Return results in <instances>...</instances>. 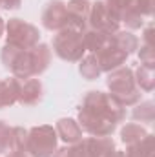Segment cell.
<instances>
[{"instance_id": "obj_23", "label": "cell", "mask_w": 155, "mask_h": 157, "mask_svg": "<svg viewBox=\"0 0 155 157\" xmlns=\"http://www.w3.org/2000/svg\"><path fill=\"white\" fill-rule=\"evenodd\" d=\"M9 150H13V126L0 121V154H7Z\"/></svg>"}, {"instance_id": "obj_7", "label": "cell", "mask_w": 155, "mask_h": 157, "mask_svg": "<svg viewBox=\"0 0 155 157\" xmlns=\"http://www.w3.org/2000/svg\"><path fill=\"white\" fill-rule=\"evenodd\" d=\"M53 51L59 59L66 62H78L86 55V44L82 31L64 28L53 37Z\"/></svg>"}, {"instance_id": "obj_18", "label": "cell", "mask_w": 155, "mask_h": 157, "mask_svg": "<svg viewBox=\"0 0 155 157\" xmlns=\"http://www.w3.org/2000/svg\"><path fill=\"white\" fill-rule=\"evenodd\" d=\"M133 77H135V84L141 91H153L155 88V75H153V68H148V66H139L135 71H133Z\"/></svg>"}, {"instance_id": "obj_4", "label": "cell", "mask_w": 155, "mask_h": 157, "mask_svg": "<svg viewBox=\"0 0 155 157\" xmlns=\"http://www.w3.org/2000/svg\"><path fill=\"white\" fill-rule=\"evenodd\" d=\"M106 86L110 90V95H113L122 106H135L137 102H141L142 93L135 84L133 70L128 66H120L110 71L106 78Z\"/></svg>"}, {"instance_id": "obj_6", "label": "cell", "mask_w": 155, "mask_h": 157, "mask_svg": "<svg viewBox=\"0 0 155 157\" xmlns=\"http://www.w3.org/2000/svg\"><path fill=\"white\" fill-rule=\"evenodd\" d=\"M57 148H59V135L53 126L42 124L28 130L26 154L29 157H51Z\"/></svg>"}, {"instance_id": "obj_24", "label": "cell", "mask_w": 155, "mask_h": 157, "mask_svg": "<svg viewBox=\"0 0 155 157\" xmlns=\"http://www.w3.org/2000/svg\"><path fill=\"white\" fill-rule=\"evenodd\" d=\"M26 139H28V128L13 126V150L26 152Z\"/></svg>"}, {"instance_id": "obj_22", "label": "cell", "mask_w": 155, "mask_h": 157, "mask_svg": "<svg viewBox=\"0 0 155 157\" xmlns=\"http://www.w3.org/2000/svg\"><path fill=\"white\" fill-rule=\"evenodd\" d=\"M153 102L152 101H144V102H137L135 108H133V113L131 117L135 121H141V122H153Z\"/></svg>"}, {"instance_id": "obj_3", "label": "cell", "mask_w": 155, "mask_h": 157, "mask_svg": "<svg viewBox=\"0 0 155 157\" xmlns=\"http://www.w3.org/2000/svg\"><path fill=\"white\" fill-rule=\"evenodd\" d=\"M117 20L128 29H141L153 13V0H102Z\"/></svg>"}, {"instance_id": "obj_27", "label": "cell", "mask_w": 155, "mask_h": 157, "mask_svg": "<svg viewBox=\"0 0 155 157\" xmlns=\"http://www.w3.org/2000/svg\"><path fill=\"white\" fill-rule=\"evenodd\" d=\"M6 157H29V155L26 152H22V150H9L6 154Z\"/></svg>"}, {"instance_id": "obj_17", "label": "cell", "mask_w": 155, "mask_h": 157, "mask_svg": "<svg viewBox=\"0 0 155 157\" xmlns=\"http://www.w3.org/2000/svg\"><path fill=\"white\" fill-rule=\"evenodd\" d=\"M112 42L115 46H119L122 51H126L128 55H131V53H135L139 49V39L131 31H120L119 29L112 35Z\"/></svg>"}, {"instance_id": "obj_1", "label": "cell", "mask_w": 155, "mask_h": 157, "mask_svg": "<svg viewBox=\"0 0 155 157\" xmlns=\"http://www.w3.org/2000/svg\"><path fill=\"white\" fill-rule=\"evenodd\" d=\"M126 117V106H122L113 95L93 90L88 91L78 108V126L91 137H110L119 122Z\"/></svg>"}, {"instance_id": "obj_13", "label": "cell", "mask_w": 155, "mask_h": 157, "mask_svg": "<svg viewBox=\"0 0 155 157\" xmlns=\"http://www.w3.org/2000/svg\"><path fill=\"white\" fill-rule=\"evenodd\" d=\"M44 97V86L39 78H26L20 80V91H18V101L22 106H35L39 104Z\"/></svg>"}, {"instance_id": "obj_29", "label": "cell", "mask_w": 155, "mask_h": 157, "mask_svg": "<svg viewBox=\"0 0 155 157\" xmlns=\"http://www.w3.org/2000/svg\"><path fill=\"white\" fill-rule=\"evenodd\" d=\"M4 31H6V22H4V18H0V37L4 35Z\"/></svg>"}, {"instance_id": "obj_26", "label": "cell", "mask_w": 155, "mask_h": 157, "mask_svg": "<svg viewBox=\"0 0 155 157\" xmlns=\"http://www.w3.org/2000/svg\"><path fill=\"white\" fill-rule=\"evenodd\" d=\"M20 4H22V0H0V7H4V9H18L20 7Z\"/></svg>"}, {"instance_id": "obj_11", "label": "cell", "mask_w": 155, "mask_h": 157, "mask_svg": "<svg viewBox=\"0 0 155 157\" xmlns=\"http://www.w3.org/2000/svg\"><path fill=\"white\" fill-rule=\"evenodd\" d=\"M42 26L47 31H60L66 28V2L64 0H51L42 9Z\"/></svg>"}, {"instance_id": "obj_16", "label": "cell", "mask_w": 155, "mask_h": 157, "mask_svg": "<svg viewBox=\"0 0 155 157\" xmlns=\"http://www.w3.org/2000/svg\"><path fill=\"white\" fill-rule=\"evenodd\" d=\"M124 154L126 157H153V135L148 133L144 139L128 144Z\"/></svg>"}, {"instance_id": "obj_9", "label": "cell", "mask_w": 155, "mask_h": 157, "mask_svg": "<svg viewBox=\"0 0 155 157\" xmlns=\"http://www.w3.org/2000/svg\"><path fill=\"white\" fill-rule=\"evenodd\" d=\"M88 28L95 31H102L106 35H113L119 31L120 22L113 17V13L106 7L102 0H97L89 7V17H88Z\"/></svg>"}, {"instance_id": "obj_10", "label": "cell", "mask_w": 155, "mask_h": 157, "mask_svg": "<svg viewBox=\"0 0 155 157\" xmlns=\"http://www.w3.org/2000/svg\"><path fill=\"white\" fill-rule=\"evenodd\" d=\"M93 55H95V59L99 62L100 71H106V73H110V71H113L117 68L124 66L126 59L130 57L126 51H122L119 46H115L112 42V35H110V39L106 40V44L102 48H99L97 51H93Z\"/></svg>"}, {"instance_id": "obj_8", "label": "cell", "mask_w": 155, "mask_h": 157, "mask_svg": "<svg viewBox=\"0 0 155 157\" xmlns=\"http://www.w3.org/2000/svg\"><path fill=\"white\" fill-rule=\"evenodd\" d=\"M6 42L22 49H29L40 42V31L37 26L24 22L22 18H9L6 24Z\"/></svg>"}, {"instance_id": "obj_19", "label": "cell", "mask_w": 155, "mask_h": 157, "mask_svg": "<svg viewBox=\"0 0 155 157\" xmlns=\"http://www.w3.org/2000/svg\"><path fill=\"white\" fill-rule=\"evenodd\" d=\"M78 62H80V64H78V71H80V75L86 78V80H95V78L100 77L102 71H100L99 62H97V59H95L93 53L84 55Z\"/></svg>"}, {"instance_id": "obj_12", "label": "cell", "mask_w": 155, "mask_h": 157, "mask_svg": "<svg viewBox=\"0 0 155 157\" xmlns=\"http://www.w3.org/2000/svg\"><path fill=\"white\" fill-rule=\"evenodd\" d=\"M91 2L88 0H70L66 4V28L84 31L88 28Z\"/></svg>"}, {"instance_id": "obj_25", "label": "cell", "mask_w": 155, "mask_h": 157, "mask_svg": "<svg viewBox=\"0 0 155 157\" xmlns=\"http://www.w3.org/2000/svg\"><path fill=\"white\" fill-rule=\"evenodd\" d=\"M139 59L142 66L155 68V55H153V44H141L139 49Z\"/></svg>"}, {"instance_id": "obj_28", "label": "cell", "mask_w": 155, "mask_h": 157, "mask_svg": "<svg viewBox=\"0 0 155 157\" xmlns=\"http://www.w3.org/2000/svg\"><path fill=\"white\" fill-rule=\"evenodd\" d=\"M108 157H126V154H124V152H119V150H113Z\"/></svg>"}, {"instance_id": "obj_5", "label": "cell", "mask_w": 155, "mask_h": 157, "mask_svg": "<svg viewBox=\"0 0 155 157\" xmlns=\"http://www.w3.org/2000/svg\"><path fill=\"white\" fill-rule=\"evenodd\" d=\"M115 150L112 137H86L78 143L57 148L51 157H108Z\"/></svg>"}, {"instance_id": "obj_21", "label": "cell", "mask_w": 155, "mask_h": 157, "mask_svg": "<svg viewBox=\"0 0 155 157\" xmlns=\"http://www.w3.org/2000/svg\"><path fill=\"white\" fill-rule=\"evenodd\" d=\"M82 37H84V44H86V51H97L99 48H102L106 44V40L110 39V35L102 33V31H95V29H89L86 28L82 31Z\"/></svg>"}, {"instance_id": "obj_20", "label": "cell", "mask_w": 155, "mask_h": 157, "mask_svg": "<svg viewBox=\"0 0 155 157\" xmlns=\"http://www.w3.org/2000/svg\"><path fill=\"white\" fill-rule=\"evenodd\" d=\"M148 135V132L141 126V124H135V122H130L126 124L122 130H120V141L128 146V144H133L141 139H144Z\"/></svg>"}, {"instance_id": "obj_2", "label": "cell", "mask_w": 155, "mask_h": 157, "mask_svg": "<svg viewBox=\"0 0 155 157\" xmlns=\"http://www.w3.org/2000/svg\"><path fill=\"white\" fill-rule=\"evenodd\" d=\"M0 60L4 68H7L13 73V77L26 80V78L39 77L49 68L51 49L47 44H42V42L29 49H22L6 42L0 51Z\"/></svg>"}, {"instance_id": "obj_15", "label": "cell", "mask_w": 155, "mask_h": 157, "mask_svg": "<svg viewBox=\"0 0 155 157\" xmlns=\"http://www.w3.org/2000/svg\"><path fill=\"white\" fill-rule=\"evenodd\" d=\"M18 91H20V78H2L0 80V110L13 106L18 101Z\"/></svg>"}, {"instance_id": "obj_14", "label": "cell", "mask_w": 155, "mask_h": 157, "mask_svg": "<svg viewBox=\"0 0 155 157\" xmlns=\"http://www.w3.org/2000/svg\"><path fill=\"white\" fill-rule=\"evenodd\" d=\"M55 130H57L59 139H62L66 144H73V143H78L82 139V128L78 126V122L75 119L70 117L59 119Z\"/></svg>"}]
</instances>
